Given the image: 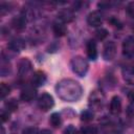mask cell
Here are the masks:
<instances>
[{"instance_id": "4316f807", "label": "cell", "mask_w": 134, "mask_h": 134, "mask_svg": "<svg viewBox=\"0 0 134 134\" xmlns=\"http://www.w3.org/2000/svg\"><path fill=\"white\" fill-rule=\"evenodd\" d=\"M0 116H1V120H2V122L7 121V120L9 119V111H7V110H2Z\"/></svg>"}, {"instance_id": "ac0fdd59", "label": "cell", "mask_w": 134, "mask_h": 134, "mask_svg": "<svg viewBox=\"0 0 134 134\" xmlns=\"http://www.w3.org/2000/svg\"><path fill=\"white\" fill-rule=\"evenodd\" d=\"M4 106H5V109L9 112H15L18 110V102L15 98H10V99L5 100Z\"/></svg>"}, {"instance_id": "2e32d148", "label": "cell", "mask_w": 134, "mask_h": 134, "mask_svg": "<svg viewBox=\"0 0 134 134\" xmlns=\"http://www.w3.org/2000/svg\"><path fill=\"white\" fill-rule=\"evenodd\" d=\"M12 26L16 30H23L26 26V18L24 16H18L15 17L12 20Z\"/></svg>"}, {"instance_id": "e0dca14e", "label": "cell", "mask_w": 134, "mask_h": 134, "mask_svg": "<svg viewBox=\"0 0 134 134\" xmlns=\"http://www.w3.org/2000/svg\"><path fill=\"white\" fill-rule=\"evenodd\" d=\"M103 103H104V96H103V94L94 91L90 95V104L92 105V107L99 108V107L103 106Z\"/></svg>"}, {"instance_id": "f546056e", "label": "cell", "mask_w": 134, "mask_h": 134, "mask_svg": "<svg viewBox=\"0 0 134 134\" xmlns=\"http://www.w3.org/2000/svg\"><path fill=\"white\" fill-rule=\"evenodd\" d=\"M65 134H75V129L72 126H69L66 130H65Z\"/></svg>"}, {"instance_id": "44dd1931", "label": "cell", "mask_w": 134, "mask_h": 134, "mask_svg": "<svg viewBox=\"0 0 134 134\" xmlns=\"http://www.w3.org/2000/svg\"><path fill=\"white\" fill-rule=\"evenodd\" d=\"M94 35H95V38H96L97 40L102 41V40H104V39L107 38V36H108V30H107L106 28L99 27V28H97V29L95 30Z\"/></svg>"}, {"instance_id": "d6986e66", "label": "cell", "mask_w": 134, "mask_h": 134, "mask_svg": "<svg viewBox=\"0 0 134 134\" xmlns=\"http://www.w3.org/2000/svg\"><path fill=\"white\" fill-rule=\"evenodd\" d=\"M49 124L53 127V128H59L62 124V118H61V115L59 113H52L50 115V118H49Z\"/></svg>"}, {"instance_id": "9c48e42d", "label": "cell", "mask_w": 134, "mask_h": 134, "mask_svg": "<svg viewBox=\"0 0 134 134\" xmlns=\"http://www.w3.org/2000/svg\"><path fill=\"white\" fill-rule=\"evenodd\" d=\"M26 44H25V41L21 38H15L13 39L12 41H9V43L7 44V48L12 51H21L25 48Z\"/></svg>"}, {"instance_id": "cb8c5ba5", "label": "cell", "mask_w": 134, "mask_h": 134, "mask_svg": "<svg viewBox=\"0 0 134 134\" xmlns=\"http://www.w3.org/2000/svg\"><path fill=\"white\" fill-rule=\"evenodd\" d=\"M126 13L128 14L129 17L134 18V1L128 3V5L126 7Z\"/></svg>"}, {"instance_id": "4dcf8cb0", "label": "cell", "mask_w": 134, "mask_h": 134, "mask_svg": "<svg viewBox=\"0 0 134 134\" xmlns=\"http://www.w3.org/2000/svg\"><path fill=\"white\" fill-rule=\"evenodd\" d=\"M128 98H129V100L131 102V104L134 105V90H132V91L129 92V94H128Z\"/></svg>"}, {"instance_id": "7c38bea8", "label": "cell", "mask_w": 134, "mask_h": 134, "mask_svg": "<svg viewBox=\"0 0 134 134\" xmlns=\"http://www.w3.org/2000/svg\"><path fill=\"white\" fill-rule=\"evenodd\" d=\"M86 53H87V57L94 61L97 57V48H96V43L93 41V40H89L86 44Z\"/></svg>"}, {"instance_id": "8fae6325", "label": "cell", "mask_w": 134, "mask_h": 134, "mask_svg": "<svg viewBox=\"0 0 134 134\" xmlns=\"http://www.w3.org/2000/svg\"><path fill=\"white\" fill-rule=\"evenodd\" d=\"M110 112L113 115H117L121 111V99L118 95H114L110 102Z\"/></svg>"}, {"instance_id": "f1b7e54d", "label": "cell", "mask_w": 134, "mask_h": 134, "mask_svg": "<svg viewBox=\"0 0 134 134\" xmlns=\"http://www.w3.org/2000/svg\"><path fill=\"white\" fill-rule=\"evenodd\" d=\"M127 114H128L130 117H133V116H134V105L128 107V109H127Z\"/></svg>"}, {"instance_id": "d6a6232c", "label": "cell", "mask_w": 134, "mask_h": 134, "mask_svg": "<svg viewBox=\"0 0 134 134\" xmlns=\"http://www.w3.org/2000/svg\"><path fill=\"white\" fill-rule=\"evenodd\" d=\"M132 30H133V32H134V23L132 24Z\"/></svg>"}, {"instance_id": "9a60e30c", "label": "cell", "mask_w": 134, "mask_h": 134, "mask_svg": "<svg viewBox=\"0 0 134 134\" xmlns=\"http://www.w3.org/2000/svg\"><path fill=\"white\" fill-rule=\"evenodd\" d=\"M52 31H53L55 37H63L67 32V28L63 22L57 21L52 24Z\"/></svg>"}, {"instance_id": "8992f818", "label": "cell", "mask_w": 134, "mask_h": 134, "mask_svg": "<svg viewBox=\"0 0 134 134\" xmlns=\"http://www.w3.org/2000/svg\"><path fill=\"white\" fill-rule=\"evenodd\" d=\"M103 14L99 12V10H93L91 12L88 17H87V22L90 26H93V27H97V26H100L102 23H103Z\"/></svg>"}, {"instance_id": "d4e9b609", "label": "cell", "mask_w": 134, "mask_h": 134, "mask_svg": "<svg viewBox=\"0 0 134 134\" xmlns=\"http://www.w3.org/2000/svg\"><path fill=\"white\" fill-rule=\"evenodd\" d=\"M109 22H110L111 25H113L114 27H118V28L121 27V23H120V21H119L118 19H116L115 17H111V18L109 19Z\"/></svg>"}, {"instance_id": "484cf974", "label": "cell", "mask_w": 134, "mask_h": 134, "mask_svg": "<svg viewBox=\"0 0 134 134\" xmlns=\"http://www.w3.org/2000/svg\"><path fill=\"white\" fill-rule=\"evenodd\" d=\"M23 134H39V132L36 127H29L23 130Z\"/></svg>"}, {"instance_id": "ba28073f", "label": "cell", "mask_w": 134, "mask_h": 134, "mask_svg": "<svg viewBox=\"0 0 134 134\" xmlns=\"http://www.w3.org/2000/svg\"><path fill=\"white\" fill-rule=\"evenodd\" d=\"M36 95H37V91L34 88V86H26L25 88L22 89L20 98L23 102H30L36 97Z\"/></svg>"}, {"instance_id": "83f0119b", "label": "cell", "mask_w": 134, "mask_h": 134, "mask_svg": "<svg viewBox=\"0 0 134 134\" xmlns=\"http://www.w3.org/2000/svg\"><path fill=\"white\" fill-rule=\"evenodd\" d=\"M8 10H9V8H8V5H7V4L2 3V4L0 5V14H1V15L6 14Z\"/></svg>"}, {"instance_id": "5b68a950", "label": "cell", "mask_w": 134, "mask_h": 134, "mask_svg": "<svg viewBox=\"0 0 134 134\" xmlns=\"http://www.w3.org/2000/svg\"><path fill=\"white\" fill-rule=\"evenodd\" d=\"M122 53L127 58H134V37H127L122 42Z\"/></svg>"}, {"instance_id": "5bb4252c", "label": "cell", "mask_w": 134, "mask_h": 134, "mask_svg": "<svg viewBox=\"0 0 134 134\" xmlns=\"http://www.w3.org/2000/svg\"><path fill=\"white\" fill-rule=\"evenodd\" d=\"M58 18L61 22L63 23H69L73 20L74 16H73V12L69 8H65V9H62L59 14H58Z\"/></svg>"}, {"instance_id": "3957f363", "label": "cell", "mask_w": 134, "mask_h": 134, "mask_svg": "<svg viewBox=\"0 0 134 134\" xmlns=\"http://www.w3.org/2000/svg\"><path fill=\"white\" fill-rule=\"evenodd\" d=\"M54 105V100L52 98V96L48 93H42V95H40L39 99H38V107L42 110V111H48L50 110Z\"/></svg>"}, {"instance_id": "6da1fadb", "label": "cell", "mask_w": 134, "mask_h": 134, "mask_svg": "<svg viewBox=\"0 0 134 134\" xmlns=\"http://www.w3.org/2000/svg\"><path fill=\"white\" fill-rule=\"evenodd\" d=\"M58 96L65 102H76L83 94L82 86L74 80L64 79L55 86Z\"/></svg>"}, {"instance_id": "52a82bcc", "label": "cell", "mask_w": 134, "mask_h": 134, "mask_svg": "<svg viewBox=\"0 0 134 134\" xmlns=\"http://www.w3.org/2000/svg\"><path fill=\"white\" fill-rule=\"evenodd\" d=\"M122 76L128 84L134 85V63H129L124 66Z\"/></svg>"}, {"instance_id": "603a6c76", "label": "cell", "mask_w": 134, "mask_h": 134, "mask_svg": "<svg viewBox=\"0 0 134 134\" xmlns=\"http://www.w3.org/2000/svg\"><path fill=\"white\" fill-rule=\"evenodd\" d=\"M81 134H98L97 130L95 127L92 126H87L81 129Z\"/></svg>"}, {"instance_id": "7402d4cb", "label": "cell", "mask_w": 134, "mask_h": 134, "mask_svg": "<svg viewBox=\"0 0 134 134\" xmlns=\"http://www.w3.org/2000/svg\"><path fill=\"white\" fill-rule=\"evenodd\" d=\"M10 92V87L8 85H6L5 83H1L0 85V97L3 99L5 98Z\"/></svg>"}, {"instance_id": "7a4b0ae2", "label": "cell", "mask_w": 134, "mask_h": 134, "mask_svg": "<svg viewBox=\"0 0 134 134\" xmlns=\"http://www.w3.org/2000/svg\"><path fill=\"white\" fill-rule=\"evenodd\" d=\"M70 67L72 69V71L79 75V76H85L87 71H88V68H89V65H88V62L86 61V59H84L83 57L81 55H76V57H73L70 61Z\"/></svg>"}, {"instance_id": "277c9868", "label": "cell", "mask_w": 134, "mask_h": 134, "mask_svg": "<svg viewBox=\"0 0 134 134\" xmlns=\"http://www.w3.org/2000/svg\"><path fill=\"white\" fill-rule=\"evenodd\" d=\"M115 54H116V46L114 42L112 41L106 42L103 47V58L106 61H111L114 59Z\"/></svg>"}, {"instance_id": "30bf717a", "label": "cell", "mask_w": 134, "mask_h": 134, "mask_svg": "<svg viewBox=\"0 0 134 134\" xmlns=\"http://www.w3.org/2000/svg\"><path fill=\"white\" fill-rule=\"evenodd\" d=\"M45 82H46V74H45V72H43L41 70L36 71L31 76V84L35 87L43 86L45 84Z\"/></svg>"}, {"instance_id": "4fadbf2b", "label": "cell", "mask_w": 134, "mask_h": 134, "mask_svg": "<svg viewBox=\"0 0 134 134\" xmlns=\"http://www.w3.org/2000/svg\"><path fill=\"white\" fill-rule=\"evenodd\" d=\"M31 70V63L28 59H22L18 65V72L21 76H25Z\"/></svg>"}, {"instance_id": "1f68e13d", "label": "cell", "mask_w": 134, "mask_h": 134, "mask_svg": "<svg viewBox=\"0 0 134 134\" xmlns=\"http://www.w3.org/2000/svg\"><path fill=\"white\" fill-rule=\"evenodd\" d=\"M40 134H52V133H51L50 130H48V129H44V130H42V131L40 132Z\"/></svg>"}, {"instance_id": "836d02e7", "label": "cell", "mask_w": 134, "mask_h": 134, "mask_svg": "<svg viewBox=\"0 0 134 134\" xmlns=\"http://www.w3.org/2000/svg\"><path fill=\"white\" fill-rule=\"evenodd\" d=\"M1 134H4V129H3V127H2V133Z\"/></svg>"}, {"instance_id": "ffe728a7", "label": "cell", "mask_w": 134, "mask_h": 134, "mask_svg": "<svg viewBox=\"0 0 134 134\" xmlns=\"http://www.w3.org/2000/svg\"><path fill=\"white\" fill-rule=\"evenodd\" d=\"M93 117H94V113L91 109H87V110L83 111L81 114V119L84 121H90L93 119Z\"/></svg>"}]
</instances>
